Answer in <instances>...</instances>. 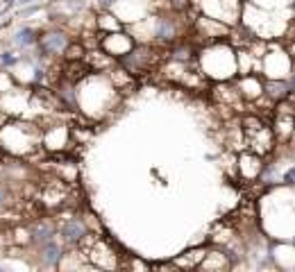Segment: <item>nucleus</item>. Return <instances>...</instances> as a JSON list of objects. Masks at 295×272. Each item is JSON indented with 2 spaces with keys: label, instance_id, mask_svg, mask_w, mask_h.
Wrapping results in <instances>:
<instances>
[{
  "label": "nucleus",
  "instance_id": "obj_2",
  "mask_svg": "<svg viewBox=\"0 0 295 272\" xmlns=\"http://www.w3.org/2000/svg\"><path fill=\"white\" fill-rule=\"evenodd\" d=\"M0 148L5 150V154L12 156H32L39 150H44L41 145V127L36 123L23 118H12L0 127Z\"/></svg>",
  "mask_w": 295,
  "mask_h": 272
},
{
  "label": "nucleus",
  "instance_id": "obj_4",
  "mask_svg": "<svg viewBox=\"0 0 295 272\" xmlns=\"http://www.w3.org/2000/svg\"><path fill=\"white\" fill-rule=\"evenodd\" d=\"M157 61H159V52H157V48H152L150 43L143 41V43H134V48H132L125 57H120L118 64L128 73H132L134 77H139V75L150 73V68H155Z\"/></svg>",
  "mask_w": 295,
  "mask_h": 272
},
{
  "label": "nucleus",
  "instance_id": "obj_6",
  "mask_svg": "<svg viewBox=\"0 0 295 272\" xmlns=\"http://www.w3.org/2000/svg\"><path fill=\"white\" fill-rule=\"evenodd\" d=\"M184 39L182 36V25L177 23L175 16H168V14H161V16L152 18V36L150 41L161 46H171L175 41Z\"/></svg>",
  "mask_w": 295,
  "mask_h": 272
},
{
  "label": "nucleus",
  "instance_id": "obj_14",
  "mask_svg": "<svg viewBox=\"0 0 295 272\" xmlns=\"http://www.w3.org/2000/svg\"><path fill=\"white\" fill-rule=\"evenodd\" d=\"M198 268H202V270H227V268H231V259L227 256L225 250H209L207 247V252H204Z\"/></svg>",
  "mask_w": 295,
  "mask_h": 272
},
{
  "label": "nucleus",
  "instance_id": "obj_17",
  "mask_svg": "<svg viewBox=\"0 0 295 272\" xmlns=\"http://www.w3.org/2000/svg\"><path fill=\"white\" fill-rule=\"evenodd\" d=\"M116 30H120V23H118V20H116L114 14L102 12V14H100V16L96 18V32H98V34L116 32Z\"/></svg>",
  "mask_w": 295,
  "mask_h": 272
},
{
  "label": "nucleus",
  "instance_id": "obj_15",
  "mask_svg": "<svg viewBox=\"0 0 295 272\" xmlns=\"http://www.w3.org/2000/svg\"><path fill=\"white\" fill-rule=\"evenodd\" d=\"M55 236H57V227H55V224H50V222H46V220H39L32 229H30V238H32V243L36 245V247L44 245L46 240L55 238Z\"/></svg>",
  "mask_w": 295,
  "mask_h": 272
},
{
  "label": "nucleus",
  "instance_id": "obj_7",
  "mask_svg": "<svg viewBox=\"0 0 295 272\" xmlns=\"http://www.w3.org/2000/svg\"><path fill=\"white\" fill-rule=\"evenodd\" d=\"M136 39L123 30H116V32H107V34H100V41H98V48L102 52H107L109 57H114L116 61L120 57H125L128 52L134 48Z\"/></svg>",
  "mask_w": 295,
  "mask_h": 272
},
{
  "label": "nucleus",
  "instance_id": "obj_19",
  "mask_svg": "<svg viewBox=\"0 0 295 272\" xmlns=\"http://www.w3.org/2000/svg\"><path fill=\"white\" fill-rule=\"evenodd\" d=\"M18 57H14V52H0V64H3L5 68H12V66H16L18 64Z\"/></svg>",
  "mask_w": 295,
  "mask_h": 272
},
{
  "label": "nucleus",
  "instance_id": "obj_9",
  "mask_svg": "<svg viewBox=\"0 0 295 272\" xmlns=\"http://www.w3.org/2000/svg\"><path fill=\"white\" fill-rule=\"evenodd\" d=\"M68 43H71V36L64 30H50L39 34L36 48H39V57H61Z\"/></svg>",
  "mask_w": 295,
  "mask_h": 272
},
{
  "label": "nucleus",
  "instance_id": "obj_22",
  "mask_svg": "<svg viewBox=\"0 0 295 272\" xmlns=\"http://www.w3.org/2000/svg\"><path fill=\"white\" fill-rule=\"evenodd\" d=\"M3 3H5V5H12V3H14V0H3Z\"/></svg>",
  "mask_w": 295,
  "mask_h": 272
},
{
  "label": "nucleus",
  "instance_id": "obj_12",
  "mask_svg": "<svg viewBox=\"0 0 295 272\" xmlns=\"http://www.w3.org/2000/svg\"><path fill=\"white\" fill-rule=\"evenodd\" d=\"M196 34L198 36H207V41L204 43H209V41H220V39H229V34H231V28L229 25H225V23H220V20H216L212 16H200L196 18Z\"/></svg>",
  "mask_w": 295,
  "mask_h": 272
},
{
  "label": "nucleus",
  "instance_id": "obj_3",
  "mask_svg": "<svg viewBox=\"0 0 295 272\" xmlns=\"http://www.w3.org/2000/svg\"><path fill=\"white\" fill-rule=\"evenodd\" d=\"M243 145L245 150L250 152L259 154V156H266L275 150V136H272V129L268 127L266 123L259 118V116H245L243 118Z\"/></svg>",
  "mask_w": 295,
  "mask_h": 272
},
{
  "label": "nucleus",
  "instance_id": "obj_23",
  "mask_svg": "<svg viewBox=\"0 0 295 272\" xmlns=\"http://www.w3.org/2000/svg\"><path fill=\"white\" fill-rule=\"evenodd\" d=\"M23 3H32V0H23Z\"/></svg>",
  "mask_w": 295,
  "mask_h": 272
},
{
  "label": "nucleus",
  "instance_id": "obj_11",
  "mask_svg": "<svg viewBox=\"0 0 295 272\" xmlns=\"http://www.w3.org/2000/svg\"><path fill=\"white\" fill-rule=\"evenodd\" d=\"M236 93L241 100L255 102L263 96V77L259 73H247V75H236Z\"/></svg>",
  "mask_w": 295,
  "mask_h": 272
},
{
  "label": "nucleus",
  "instance_id": "obj_16",
  "mask_svg": "<svg viewBox=\"0 0 295 272\" xmlns=\"http://www.w3.org/2000/svg\"><path fill=\"white\" fill-rule=\"evenodd\" d=\"M204 252H207V247L188 250V252H184L182 256H177L171 265H175V268H198L200 261H202V256H204Z\"/></svg>",
  "mask_w": 295,
  "mask_h": 272
},
{
  "label": "nucleus",
  "instance_id": "obj_18",
  "mask_svg": "<svg viewBox=\"0 0 295 272\" xmlns=\"http://www.w3.org/2000/svg\"><path fill=\"white\" fill-rule=\"evenodd\" d=\"M16 46L20 48H30V46H36V41H39V32H36L34 28H20L16 32Z\"/></svg>",
  "mask_w": 295,
  "mask_h": 272
},
{
  "label": "nucleus",
  "instance_id": "obj_21",
  "mask_svg": "<svg viewBox=\"0 0 295 272\" xmlns=\"http://www.w3.org/2000/svg\"><path fill=\"white\" fill-rule=\"evenodd\" d=\"M5 204H7V193H5L3 188H0V209H3Z\"/></svg>",
  "mask_w": 295,
  "mask_h": 272
},
{
  "label": "nucleus",
  "instance_id": "obj_1",
  "mask_svg": "<svg viewBox=\"0 0 295 272\" xmlns=\"http://www.w3.org/2000/svg\"><path fill=\"white\" fill-rule=\"evenodd\" d=\"M198 71L204 80L212 82H229L236 77V48L229 39L209 41L196 52Z\"/></svg>",
  "mask_w": 295,
  "mask_h": 272
},
{
  "label": "nucleus",
  "instance_id": "obj_5",
  "mask_svg": "<svg viewBox=\"0 0 295 272\" xmlns=\"http://www.w3.org/2000/svg\"><path fill=\"white\" fill-rule=\"evenodd\" d=\"M71 184H66L64 179L52 175L50 182H46L44 186L39 188V195H36V202L41 204L48 211H57V209H64L66 202L71 200Z\"/></svg>",
  "mask_w": 295,
  "mask_h": 272
},
{
  "label": "nucleus",
  "instance_id": "obj_13",
  "mask_svg": "<svg viewBox=\"0 0 295 272\" xmlns=\"http://www.w3.org/2000/svg\"><path fill=\"white\" fill-rule=\"evenodd\" d=\"M39 259L41 265H46V268H59L61 259H64V247L57 243V238L46 240L44 245H39Z\"/></svg>",
  "mask_w": 295,
  "mask_h": 272
},
{
  "label": "nucleus",
  "instance_id": "obj_8",
  "mask_svg": "<svg viewBox=\"0 0 295 272\" xmlns=\"http://www.w3.org/2000/svg\"><path fill=\"white\" fill-rule=\"evenodd\" d=\"M71 143H73L71 127H66V125L50 123V125H46V127H41V145H44V150L61 152V150H68Z\"/></svg>",
  "mask_w": 295,
  "mask_h": 272
},
{
  "label": "nucleus",
  "instance_id": "obj_10",
  "mask_svg": "<svg viewBox=\"0 0 295 272\" xmlns=\"http://www.w3.org/2000/svg\"><path fill=\"white\" fill-rule=\"evenodd\" d=\"M57 234H61V238H64V243L68 245H80L82 238L89 234V227L87 222H84V218H80L75 213V216H68V218H57Z\"/></svg>",
  "mask_w": 295,
  "mask_h": 272
},
{
  "label": "nucleus",
  "instance_id": "obj_20",
  "mask_svg": "<svg viewBox=\"0 0 295 272\" xmlns=\"http://www.w3.org/2000/svg\"><path fill=\"white\" fill-rule=\"evenodd\" d=\"M293 179H295V170L288 168L286 172H284V184H286V186H293Z\"/></svg>",
  "mask_w": 295,
  "mask_h": 272
}]
</instances>
